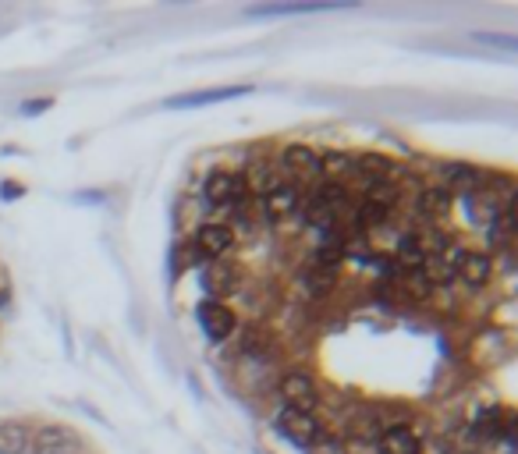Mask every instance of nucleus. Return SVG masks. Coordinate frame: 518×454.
<instances>
[{"instance_id":"1","label":"nucleus","mask_w":518,"mask_h":454,"mask_svg":"<svg viewBox=\"0 0 518 454\" xmlns=\"http://www.w3.org/2000/svg\"><path fill=\"white\" fill-rule=\"evenodd\" d=\"M202 195H206V202L210 206H234V210H242V202H245V181H242V174L238 170H224V167H217V170H210L206 174V185H202Z\"/></svg>"},{"instance_id":"2","label":"nucleus","mask_w":518,"mask_h":454,"mask_svg":"<svg viewBox=\"0 0 518 454\" xmlns=\"http://www.w3.org/2000/svg\"><path fill=\"white\" fill-rule=\"evenodd\" d=\"M277 394L288 401L285 408H298V412H313V408L320 405L316 380H313L306 369H288V373L277 380Z\"/></svg>"},{"instance_id":"3","label":"nucleus","mask_w":518,"mask_h":454,"mask_svg":"<svg viewBox=\"0 0 518 454\" xmlns=\"http://www.w3.org/2000/svg\"><path fill=\"white\" fill-rule=\"evenodd\" d=\"M192 245L202 260H224L227 253L234 249V234H231V224L224 221H202V224L192 231Z\"/></svg>"},{"instance_id":"4","label":"nucleus","mask_w":518,"mask_h":454,"mask_svg":"<svg viewBox=\"0 0 518 454\" xmlns=\"http://www.w3.org/2000/svg\"><path fill=\"white\" fill-rule=\"evenodd\" d=\"M277 429L285 440H292L295 448H309L324 437V426L313 412H298V408H281L277 416Z\"/></svg>"},{"instance_id":"5","label":"nucleus","mask_w":518,"mask_h":454,"mask_svg":"<svg viewBox=\"0 0 518 454\" xmlns=\"http://www.w3.org/2000/svg\"><path fill=\"white\" fill-rule=\"evenodd\" d=\"M242 288V273L238 266L227 260H210L202 266V292L210 294L213 302H224L227 294H238Z\"/></svg>"},{"instance_id":"6","label":"nucleus","mask_w":518,"mask_h":454,"mask_svg":"<svg viewBox=\"0 0 518 454\" xmlns=\"http://www.w3.org/2000/svg\"><path fill=\"white\" fill-rule=\"evenodd\" d=\"M199 324H202V334L210 337V341H227L234 330H238V313L227 305V302H213V298H206L202 305H199Z\"/></svg>"},{"instance_id":"7","label":"nucleus","mask_w":518,"mask_h":454,"mask_svg":"<svg viewBox=\"0 0 518 454\" xmlns=\"http://www.w3.org/2000/svg\"><path fill=\"white\" fill-rule=\"evenodd\" d=\"M33 454H82V437L67 426H43L29 440Z\"/></svg>"},{"instance_id":"8","label":"nucleus","mask_w":518,"mask_h":454,"mask_svg":"<svg viewBox=\"0 0 518 454\" xmlns=\"http://www.w3.org/2000/svg\"><path fill=\"white\" fill-rule=\"evenodd\" d=\"M281 167L295 174V178H306V181H320L324 178V170H320V153L313 150V146H306V142H288L285 150H281Z\"/></svg>"},{"instance_id":"9","label":"nucleus","mask_w":518,"mask_h":454,"mask_svg":"<svg viewBox=\"0 0 518 454\" xmlns=\"http://www.w3.org/2000/svg\"><path fill=\"white\" fill-rule=\"evenodd\" d=\"M253 93V86H221V89H202V93H181V97L163 99L167 110H199V107H213V103H227L234 97Z\"/></svg>"},{"instance_id":"10","label":"nucleus","mask_w":518,"mask_h":454,"mask_svg":"<svg viewBox=\"0 0 518 454\" xmlns=\"http://www.w3.org/2000/svg\"><path fill=\"white\" fill-rule=\"evenodd\" d=\"M454 277H461L469 288H483L493 277V256L483 249H461V256L454 263Z\"/></svg>"},{"instance_id":"11","label":"nucleus","mask_w":518,"mask_h":454,"mask_svg":"<svg viewBox=\"0 0 518 454\" xmlns=\"http://www.w3.org/2000/svg\"><path fill=\"white\" fill-rule=\"evenodd\" d=\"M440 189H454V192H465V195H476L483 192V181H486V170L472 167V163H440Z\"/></svg>"},{"instance_id":"12","label":"nucleus","mask_w":518,"mask_h":454,"mask_svg":"<svg viewBox=\"0 0 518 454\" xmlns=\"http://www.w3.org/2000/svg\"><path fill=\"white\" fill-rule=\"evenodd\" d=\"M380 454H420L422 451V433L412 429L409 422H390L388 429L377 440Z\"/></svg>"},{"instance_id":"13","label":"nucleus","mask_w":518,"mask_h":454,"mask_svg":"<svg viewBox=\"0 0 518 454\" xmlns=\"http://www.w3.org/2000/svg\"><path fill=\"white\" fill-rule=\"evenodd\" d=\"M380 429H388L380 405H362V408L352 412V419H348V433H352L356 440H362V444H377V440H380Z\"/></svg>"},{"instance_id":"14","label":"nucleus","mask_w":518,"mask_h":454,"mask_svg":"<svg viewBox=\"0 0 518 454\" xmlns=\"http://www.w3.org/2000/svg\"><path fill=\"white\" fill-rule=\"evenodd\" d=\"M298 206H302V192H298V185H292V181H281L274 192L263 195V213L274 217V221L292 217Z\"/></svg>"},{"instance_id":"15","label":"nucleus","mask_w":518,"mask_h":454,"mask_svg":"<svg viewBox=\"0 0 518 454\" xmlns=\"http://www.w3.org/2000/svg\"><path fill=\"white\" fill-rule=\"evenodd\" d=\"M242 181H245V192H253V195H259V199H263L266 192H274V189H277L285 178L277 174V167H274L270 160H253L249 167H245Z\"/></svg>"},{"instance_id":"16","label":"nucleus","mask_w":518,"mask_h":454,"mask_svg":"<svg viewBox=\"0 0 518 454\" xmlns=\"http://www.w3.org/2000/svg\"><path fill=\"white\" fill-rule=\"evenodd\" d=\"M274 345H277V337L266 330L263 324H253L242 330V345H238V352L249 358H270L274 356Z\"/></svg>"},{"instance_id":"17","label":"nucleus","mask_w":518,"mask_h":454,"mask_svg":"<svg viewBox=\"0 0 518 454\" xmlns=\"http://www.w3.org/2000/svg\"><path fill=\"white\" fill-rule=\"evenodd\" d=\"M426 253H430V249H426V242H422L420 234H401L398 245H394V263H398L401 270L412 273V270H420L422 266Z\"/></svg>"},{"instance_id":"18","label":"nucleus","mask_w":518,"mask_h":454,"mask_svg":"<svg viewBox=\"0 0 518 454\" xmlns=\"http://www.w3.org/2000/svg\"><path fill=\"white\" fill-rule=\"evenodd\" d=\"M451 210V192L448 189H422L416 195V213L426 217V221H437V217H444Z\"/></svg>"},{"instance_id":"19","label":"nucleus","mask_w":518,"mask_h":454,"mask_svg":"<svg viewBox=\"0 0 518 454\" xmlns=\"http://www.w3.org/2000/svg\"><path fill=\"white\" fill-rule=\"evenodd\" d=\"M320 170L326 174V181H341L345 185V178L356 170V157L345 153V150H326V153H320Z\"/></svg>"},{"instance_id":"20","label":"nucleus","mask_w":518,"mask_h":454,"mask_svg":"<svg viewBox=\"0 0 518 454\" xmlns=\"http://www.w3.org/2000/svg\"><path fill=\"white\" fill-rule=\"evenodd\" d=\"M390 167H394V160H390L388 153H377V150H369V153L356 157V174L369 178V185H373V181H388Z\"/></svg>"},{"instance_id":"21","label":"nucleus","mask_w":518,"mask_h":454,"mask_svg":"<svg viewBox=\"0 0 518 454\" xmlns=\"http://www.w3.org/2000/svg\"><path fill=\"white\" fill-rule=\"evenodd\" d=\"M313 199H320L334 217H337L341 210H348V206H352V192H348V185H341V181H324V185L313 192Z\"/></svg>"},{"instance_id":"22","label":"nucleus","mask_w":518,"mask_h":454,"mask_svg":"<svg viewBox=\"0 0 518 454\" xmlns=\"http://www.w3.org/2000/svg\"><path fill=\"white\" fill-rule=\"evenodd\" d=\"M29 451V429L22 422H0V454Z\"/></svg>"},{"instance_id":"23","label":"nucleus","mask_w":518,"mask_h":454,"mask_svg":"<svg viewBox=\"0 0 518 454\" xmlns=\"http://www.w3.org/2000/svg\"><path fill=\"white\" fill-rule=\"evenodd\" d=\"M302 288L309 294H330L337 288V270H320V266H309L302 273Z\"/></svg>"},{"instance_id":"24","label":"nucleus","mask_w":518,"mask_h":454,"mask_svg":"<svg viewBox=\"0 0 518 454\" xmlns=\"http://www.w3.org/2000/svg\"><path fill=\"white\" fill-rule=\"evenodd\" d=\"M298 210H302L306 224L316 227V231H330V227H337V217H334V213L326 210V206H324V202H320V199H313V195H309V199H306V202H302Z\"/></svg>"},{"instance_id":"25","label":"nucleus","mask_w":518,"mask_h":454,"mask_svg":"<svg viewBox=\"0 0 518 454\" xmlns=\"http://www.w3.org/2000/svg\"><path fill=\"white\" fill-rule=\"evenodd\" d=\"M469 199H472V202H469V213H472V221H476V224L490 227L493 221H497V213H501V202H497L493 195L476 192V195H469Z\"/></svg>"},{"instance_id":"26","label":"nucleus","mask_w":518,"mask_h":454,"mask_svg":"<svg viewBox=\"0 0 518 454\" xmlns=\"http://www.w3.org/2000/svg\"><path fill=\"white\" fill-rule=\"evenodd\" d=\"M398 199H401V185H394V181H373V185L366 189V202H377V206H384V210H390Z\"/></svg>"},{"instance_id":"27","label":"nucleus","mask_w":518,"mask_h":454,"mask_svg":"<svg viewBox=\"0 0 518 454\" xmlns=\"http://www.w3.org/2000/svg\"><path fill=\"white\" fill-rule=\"evenodd\" d=\"M388 213L390 210H384V206H377V202H366V199H362V202L356 206V224L362 227V231H366V227H377V231H380V224L388 221Z\"/></svg>"},{"instance_id":"28","label":"nucleus","mask_w":518,"mask_h":454,"mask_svg":"<svg viewBox=\"0 0 518 454\" xmlns=\"http://www.w3.org/2000/svg\"><path fill=\"white\" fill-rule=\"evenodd\" d=\"M309 454H348V444L341 437H320L316 444H309Z\"/></svg>"},{"instance_id":"29","label":"nucleus","mask_w":518,"mask_h":454,"mask_svg":"<svg viewBox=\"0 0 518 454\" xmlns=\"http://www.w3.org/2000/svg\"><path fill=\"white\" fill-rule=\"evenodd\" d=\"M195 263H206V260H202V256L195 253V245L189 242V245H185V249L178 253V266H181V270H189V266H195Z\"/></svg>"},{"instance_id":"30","label":"nucleus","mask_w":518,"mask_h":454,"mask_svg":"<svg viewBox=\"0 0 518 454\" xmlns=\"http://www.w3.org/2000/svg\"><path fill=\"white\" fill-rule=\"evenodd\" d=\"M480 43H490V46H504V50H515V39L512 36H476Z\"/></svg>"},{"instance_id":"31","label":"nucleus","mask_w":518,"mask_h":454,"mask_svg":"<svg viewBox=\"0 0 518 454\" xmlns=\"http://www.w3.org/2000/svg\"><path fill=\"white\" fill-rule=\"evenodd\" d=\"M50 107V99H29L26 107H22V114H39V110H47Z\"/></svg>"},{"instance_id":"32","label":"nucleus","mask_w":518,"mask_h":454,"mask_svg":"<svg viewBox=\"0 0 518 454\" xmlns=\"http://www.w3.org/2000/svg\"><path fill=\"white\" fill-rule=\"evenodd\" d=\"M0 195H4V199H15V195H22V185H0Z\"/></svg>"},{"instance_id":"33","label":"nucleus","mask_w":518,"mask_h":454,"mask_svg":"<svg viewBox=\"0 0 518 454\" xmlns=\"http://www.w3.org/2000/svg\"><path fill=\"white\" fill-rule=\"evenodd\" d=\"M458 454H480V451H458Z\"/></svg>"}]
</instances>
